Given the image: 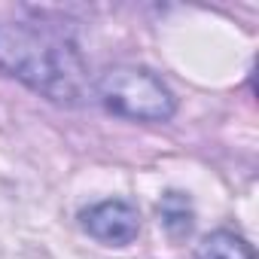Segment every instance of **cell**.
I'll return each mask as SVG.
<instances>
[{"mask_svg": "<svg viewBox=\"0 0 259 259\" xmlns=\"http://www.w3.org/2000/svg\"><path fill=\"white\" fill-rule=\"evenodd\" d=\"M0 73L55 104H79L89 95V70L76 43L49 25L0 22Z\"/></svg>", "mask_w": 259, "mask_h": 259, "instance_id": "cell-1", "label": "cell"}, {"mask_svg": "<svg viewBox=\"0 0 259 259\" xmlns=\"http://www.w3.org/2000/svg\"><path fill=\"white\" fill-rule=\"evenodd\" d=\"M95 95L110 113L138 122H168L177 110L171 89L153 70L135 64L107 67L95 82Z\"/></svg>", "mask_w": 259, "mask_h": 259, "instance_id": "cell-2", "label": "cell"}, {"mask_svg": "<svg viewBox=\"0 0 259 259\" xmlns=\"http://www.w3.org/2000/svg\"><path fill=\"white\" fill-rule=\"evenodd\" d=\"M82 220V229L95 238V241H104L110 247H125L132 244L141 232V213L135 204L128 201H101V204H92L89 210L79 213Z\"/></svg>", "mask_w": 259, "mask_h": 259, "instance_id": "cell-3", "label": "cell"}, {"mask_svg": "<svg viewBox=\"0 0 259 259\" xmlns=\"http://www.w3.org/2000/svg\"><path fill=\"white\" fill-rule=\"evenodd\" d=\"M195 259H256V250L235 232H213L198 244Z\"/></svg>", "mask_w": 259, "mask_h": 259, "instance_id": "cell-4", "label": "cell"}, {"mask_svg": "<svg viewBox=\"0 0 259 259\" xmlns=\"http://www.w3.org/2000/svg\"><path fill=\"white\" fill-rule=\"evenodd\" d=\"M159 217H162L165 229H168L174 238H183V235H189V229H192V210H189L186 195H180V192H168V195L162 198Z\"/></svg>", "mask_w": 259, "mask_h": 259, "instance_id": "cell-5", "label": "cell"}]
</instances>
